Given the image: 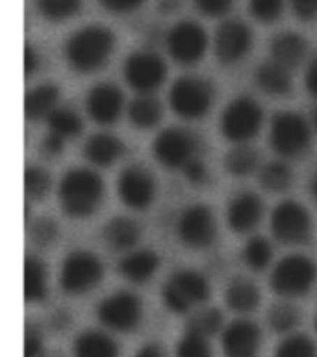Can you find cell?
Wrapping results in <instances>:
<instances>
[{
  "instance_id": "7dc6e473",
  "label": "cell",
  "mask_w": 317,
  "mask_h": 357,
  "mask_svg": "<svg viewBox=\"0 0 317 357\" xmlns=\"http://www.w3.org/2000/svg\"><path fill=\"white\" fill-rule=\"evenodd\" d=\"M64 149H65V139L52 134V132H49V134L41 139V152H43L45 155H49V158L59 155L61 152H64Z\"/></svg>"
},
{
  "instance_id": "4fadbf2b",
  "label": "cell",
  "mask_w": 317,
  "mask_h": 357,
  "mask_svg": "<svg viewBox=\"0 0 317 357\" xmlns=\"http://www.w3.org/2000/svg\"><path fill=\"white\" fill-rule=\"evenodd\" d=\"M215 235H217V220L210 206L191 204L178 215L177 237L186 248L205 250L214 245Z\"/></svg>"
},
{
  "instance_id": "30bf717a",
  "label": "cell",
  "mask_w": 317,
  "mask_h": 357,
  "mask_svg": "<svg viewBox=\"0 0 317 357\" xmlns=\"http://www.w3.org/2000/svg\"><path fill=\"white\" fill-rule=\"evenodd\" d=\"M200 139L191 130L169 126L152 141V154L161 167L169 171H182L193 158H199Z\"/></svg>"
},
{
  "instance_id": "60d3db41",
  "label": "cell",
  "mask_w": 317,
  "mask_h": 357,
  "mask_svg": "<svg viewBox=\"0 0 317 357\" xmlns=\"http://www.w3.org/2000/svg\"><path fill=\"white\" fill-rule=\"evenodd\" d=\"M30 237H32L34 245L41 246V248H49L59 237L58 224L50 217H39L30 226Z\"/></svg>"
},
{
  "instance_id": "277c9868",
  "label": "cell",
  "mask_w": 317,
  "mask_h": 357,
  "mask_svg": "<svg viewBox=\"0 0 317 357\" xmlns=\"http://www.w3.org/2000/svg\"><path fill=\"white\" fill-rule=\"evenodd\" d=\"M317 280V265L304 254H288L271 271L269 285L280 298L307 296Z\"/></svg>"
},
{
  "instance_id": "cb8c5ba5",
  "label": "cell",
  "mask_w": 317,
  "mask_h": 357,
  "mask_svg": "<svg viewBox=\"0 0 317 357\" xmlns=\"http://www.w3.org/2000/svg\"><path fill=\"white\" fill-rule=\"evenodd\" d=\"M117 342L98 330H86L78 333L73 342V357H119Z\"/></svg>"
},
{
  "instance_id": "3957f363",
  "label": "cell",
  "mask_w": 317,
  "mask_h": 357,
  "mask_svg": "<svg viewBox=\"0 0 317 357\" xmlns=\"http://www.w3.org/2000/svg\"><path fill=\"white\" fill-rule=\"evenodd\" d=\"M212 287L205 274L180 268L167 278L161 287V302L171 313L189 314L210 298Z\"/></svg>"
},
{
  "instance_id": "816d5d0a",
  "label": "cell",
  "mask_w": 317,
  "mask_h": 357,
  "mask_svg": "<svg viewBox=\"0 0 317 357\" xmlns=\"http://www.w3.org/2000/svg\"><path fill=\"white\" fill-rule=\"evenodd\" d=\"M182 0H158V11L163 15H171L177 10H180Z\"/></svg>"
},
{
  "instance_id": "d4e9b609",
  "label": "cell",
  "mask_w": 317,
  "mask_h": 357,
  "mask_svg": "<svg viewBox=\"0 0 317 357\" xmlns=\"http://www.w3.org/2000/svg\"><path fill=\"white\" fill-rule=\"evenodd\" d=\"M254 82L269 96H286L293 86L290 69L277 63L274 59L258 65V69L254 73Z\"/></svg>"
},
{
  "instance_id": "ab89813d",
  "label": "cell",
  "mask_w": 317,
  "mask_h": 357,
  "mask_svg": "<svg viewBox=\"0 0 317 357\" xmlns=\"http://www.w3.org/2000/svg\"><path fill=\"white\" fill-rule=\"evenodd\" d=\"M249 13L254 21L273 24L284 13V0H249Z\"/></svg>"
},
{
  "instance_id": "f907efd6",
  "label": "cell",
  "mask_w": 317,
  "mask_h": 357,
  "mask_svg": "<svg viewBox=\"0 0 317 357\" xmlns=\"http://www.w3.org/2000/svg\"><path fill=\"white\" fill-rule=\"evenodd\" d=\"M134 357H167V354L158 342H147L134 354Z\"/></svg>"
},
{
  "instance_id": "681fc988",
  "label": "cell",
  "mask_w": 317,
  "mask_h": 357,
  "mask_svg": "<svg viewBox=\"0 0 317 357\" xmlns=\"http://www.w3.org/2000/svg\"><path fill=\"white\" fill-rule=\"evenodd\" d=\"M304 86H307L308 93L317 98V58H314L308 65L307 75H304Z\"/></svg>"
},
{
  "instance_id": "8d00e7d4",
  "label": "cell",
  "mask_w": 317,
  "mask_h": 357,
  "mask_svg": "<svg viewBox=\"0 0 317 357\" xmlns=\"http://www.w3.org/2000/svg\"><path fill=\"white\" fill-rule=\"evenodd\" d=\"M274 357H317V344L304 333H290L277 347Z\"/></svg>"
},
{
  "instance_id": "9a60e30c",
  "label": "cell",
  "mask_w": 317,
  "mask_h": 357,
  "mask_svg": "<svg viewBox=\"0 0 317 357\" xmlns=\"http://www.w3.org/2000/svg\"><path fill=\"white\" fill-rule=\"evenodd\" d=\"M253 47V32L249 24H245L239 19H228L221 22L215 30L214 38V52L215 58L221 65L239 63Z\"/></svg>"
},
{
  "instance_id": "11a10c76",
  "label": "cell",
  "mask_w": 317,
  "mask_h": 357,
  "mask_svg": "<svg viewBox=\"0 0 317 357\" xmlns=\"http://www.w3.org/2000/svg\"><path fill=\"white\" fill-rule=\"evenodd\" d=\"M316 331H317V313H316Z\"/></svg>"
},
{
  "instance_id": "ee69618b",
  "label": "cell",
  "mask_w": 317,
  "mask_h": 357,
  "mask_svg": "<svg viewBox=\"0 0 317 357\" xmlns=\"http://www.w3.org/2000/svg\"><path fill=\"white\" fill-rule=\"evenodd\" d=\"M184 178L191 183V185H205L206 180H208V169H206L205 161L200 160V158H193V160L189 161L188 165L182 169Z\"/></svg>"
},
{
  "instance_id": "8fae6325",
  "label": "cell",
  "mask_w": 317,
  "mask_h": 357,
  "mask_svg": "<svg viewBox=\"0 0 317 357\" xmlns=\"http://www.w3.org/2000/svg\"><path fill=\"white\" fill-rule=\"evenodd\" d=\"M97 319L106 330L130 333L141 324L143 304L132 291H117L97 305Z\"/></svg>"
},
{
  "instance_id": "44dd1931",
  "label": "cell",
  "mask_w": 317,
  "mask_h": 357,
  "mask_svg": "<svg viewBox=\"0 0 317 357\" xmlns=\"http://www.w3.org/2000/svg\"><path fill=\"white\" fill-rule=\"evenodd\" d=\"M160 267V257L154 250H134L121 257L117 263V272L130 283L141 285L147 283Z\"/></svg>"
},
{
  "instance_id": "f6af8a7d",
  "label": "cell",
  "mask_w": 317,
  "mask_h": 357,
  "mask_svg": "<svg viewBox=\"0 0 317 357\" xmlns=\"http://www.w3.org/2000/svg\"><path fill=\"white\" fill-rule=\"evenodd\" d=\"M98 4L103 6L108 13L126 15V13L140 10L141 6L145 4V0H98Z\"/></svg>"
},
{
  "instance_id": "5bb4252c",
  "label": "cell",
  "mask_w": 317,
  "mask_h": 357,
  "mask_svg": "<svg viewBox=\"0 0 317 357\" xmlns=\"http://www.w3.org/2000/svg\"><path fill=\"white\" fill-rule=\"evenodd\" d=\"M165 48L177 63L197 65L208 50V33L199 22L180 21L165 33Z\"/></svg>"
},
{
  "instance_id": "1f68e13d",
  "label": "cell",
  "mask_w": 317,
  "mask_h": 357,
  "mask_svg": "<svg viewBox=\"0 0 317 357\" xmlns=\"http://www.w3.org/2000/svg\"><path fill=\"white\" fill-rule=\"evenodd\" d=\"M258 181L264 191L280 195L288 191L293 183V172L284 161H269L260 167Z\"/></svg>"
},
{
  "instance_id": "7a4b0ae2",
  "label": "cell",
  "mask_w": 317,
  "mask_h": 357,
  "mask_svg": "<svg viewBox=\"0 0 317 357\" xmlns=\"http://www.w3.org/2000/svg\"><path fill=\"white\" fill-rule=\"evenodd\" d=\"M104 191V181L98 172L75 167L59 180L58 206L71 219H87L103 206Z\"/></svg>"
},
{
  "instance_id": "603a6c76",
  "label": "cell",
  "mask_w": 317,
  "mask_h": 357,
  "mask_svg": "<svg viewBox=\"0 0 317 357\" xmlns=\"http://www.w3.org/2000/svg\"><path fill=\"white\" fill-rule=\"evenodd\" d=\"M123 141L113 134H106V132H98V134L91 135L84 144V158L91 165L103 167V169L112 167L115 161L123 158Z\"/></svg>"
},
{
  "instance_id": "d590c367",
  "label": "cell",
  "mask_w": 317,
  "mask_h": 357,
  "mask_svg": "<svg viewBox=\"0 0 317 357\" xmlns=\"http://www.w3.org/2000/svg\"><path fill=\"white\" fill-rule=\"evenodd\" d=\"M36 8L47 21L64 22L80 11L82 0H36Z\"/></svg>"
},
{
  "instance_id": "74e56055",
  "label": "cell",
  "mask_w": 317,
  "mask_h": 357,
  "mask_svg": "<svg viewBox=\"0 0 317 357\" xmlns=\"http://www.w3.org/2000/svg\"><path fill=\"white\" fill-rule=\"evenodd\" d=\"M50 174L38 165H28L24 171V192L28 200L39 202L49 195Z\"/></svg>"
},
{
  "instance_id": "6da1fadb",
  "label": "cell",
  "mask_w": 317,
  "mask_h": 357,
  "mask_svg": "<svg viewBox=\"0 0 317 357\" xmlns=\"http://www.w3.org/2000/svg\"><path fill=\"white\" fill-rule=\"evenodd\" d=\"M115 48V33L104 24H87L71 33L64 45L65 61L80 75L103 69Z\"/></svg>"
},
{
  "instance_id": "e575fe53",
  "label": "cell",
  "mask_w": 317,
  "mask_h": 357,
  "mask_svg": "<svg viewBox=\"0 0 317 357\" xmlns=\"http://www.w3.org/2000/svg\"><path fill=\"white\" fill-rule=\"evenodd\" d=\"M273 257V246L262 235H253L243 246V261L251 271L264 272Z\"/></svg>"
},
{
  "instance_id": "d6986e66",
  "label": "cell",
  "mask_w": 317,
  "mask_h": 357,
  "mask_svg": "<svg viewBox=\"0 0 317 357\" xmlns=\"http://www.w3.org/2000/svg\"><path fill=\"white\" fill-rule=\"evenodd\" d=\"M262 217H264V200L256 192H237L226 206V226L234 234L243 235L253 231Z\"/></svg>"
},
{
  "instance_id": "f5cc1de1",
  "label": "cell",
  "mask_w": 317,
  "mask_h": 357,
  "mask_svg": "<svg viewBox=\"0 0 317 357\" xmlns=\"http://www.w3.org/2000/svg\"><path fill=\"white\" fill-rule=\"evenodd\" d=\"M310 195H312V198L317 204V172L312 176V180H310Z\"/></svg>"
},
{
  "instance_id": "4dcf8cb0",
  "label": "cell",
  "mask_w": 317,
  "mask_h": 357,
  "mask_svg": "<svg viewBox=\"0 0 317 357\" xmlns=\"http://www.w3.org/2000/svg\"><path fill=\"white\" fill-rule=\"evenodd\" d=\"M223 165H225L226 172L230 176L243 178L253 174L260 165V154L258 150L249 146L247 143L236 144L234 149H230L226 152L225 160H223Z\"/></svg>"
},
{
  "instance_id": "ffe728a7",
  "label": "cell",
  "mask_w": 317,
  "mask_h": 357,
  "mask_svg": "<svg viewBox=\"0 0 317 357\" xmlns=\"http://www.w3.org/2000/svg\"><path fill=\"white\" fill-rule=\"evenodd\" d=\"M269 52H271V59H274L277 63L293 69V67H299L307 58L308 43L301 33L286 30L271 39Z\"/></svg>"
},
{
  "instance_id": "d6a6232c",
  "label": "cell",
  "mask_w": 317,
  "mask_h": 357,
  "mask_svg": "<svg viewBox=\"0 0 317 357\" xmlns=\"http://www.w3.org/2000/svg\"><path fill=\"white\" fill-rule=\"evenodd\" d=\"M45 121H47L49 132L64 137L65 141L78 137L82 134V130H84V123H82L80 115L64 106H58L56 109H52Z\"/></svg>"
},
{
  "instance_id": "f35d334b",
  "label": "cell",
  "mask_w": 317,
  "mask_h": 357,
  "mask_svg": "<svg viewBox=\"0 0 317 357\" xmlns=\"http://www.w3.org/2000/svg\"><path fill=\"white\" fill-rule=\"evenodd\" d=\"M175 356L177 357H214V352H212L208 337L184 331L182 339L177 342Z\"/></svg>"
},
{
  "instance_id": "ac0fdd59",
  "label": "cell",
  "mask_w": 317,
  "mask_h": 357,
  "mask_svg": "<svg viewBox=\"0 0 317 357\" xmlns=\"http://www.w3.org/2000/svg\"><path fill=\"white\" fill-rule=\"evenodd\" d=\"M124 107V95L113 84H97L87 91L86 112L93 123L112 126L117 123Z\"/></svg>"
},
{
  "instance_id": "484cf974",
  "label": "cell",
  "mask_w": 317,
  "mask_h": 357,
  "mask_svg": "<svg viewBox=\"0 0 317 357\" xmlns=\"http://www.w3.org/2000/svg\"><path fill=\"white\" fill-rule=\"evenodd\" d=\"M141 229L134 219L130 217H113L106 222L103 229V237L106 241V245L112 250L124 252L134 248L135 243L140 241Z\"/></svg>"
},
{
  "instance_id": "9c48e42d",
  "label": "cell",
  "mask_w": 317,
  "mask_h": 357,
  "mask_svg": "<svg viewBox=\"0 0 317 357\" xmlns=\"http://www.w3.org/2000/svg\"><path fill=\"white\" fill-rule=\"evenodd\" d=\"M269 228L274 239L282 245H304L314 234V220L307 206L297 200H282L271 211Z\"/></svg>"
},
{
  "instance_id": "e0dca14e",
  "label": "cell",
  "mask_w": 317,
  "mask_h": 357,
  "mask_svg": "<svg viewBox=\"0 0 317 357\" xmlns=\"http://www.w3.org/2000/svg\"><path fill=\"white\" fill-rule=\"evenodd\" d=\"M262 330L251 319H236L221 333V348L225 357H258Z\"/></svg>"
},
{
  "instance_id": "7402d4cb",
  "label": "cell",
  "mask_w": 317,
  "mask_h": 357,
  "mask_svg": "<svg viewBox=\"0 0 317 357\" xmlns=\"http://www.w3.org/2000/svg\"><path fill=\"white\" fill-rule=\"evenodd\" d=\"M260 302H262V294L256 283L249 278L237 276L232 278L230 282L226 283L225 289V304L230 311L237 314H249L258 310Z\"/></svg>"
},
{
  "instance_id": "c3c4849f",
  "label": "cell",
  "mask_w": 317,
  "mask_h": 357,
  "mask_svg": "<svg viewBox=\"0 0 317 357\" xmlns=\"http://www.w3.org/2000/svg\"><path fill=\"white\" fill-rule=\"evenodd\" d=\"M39 63H41V59H39V54L36 50V47L27 45L24 47V75H27V78H30L39 69Z\"/></svg>"
},
{
  "instance_id": "83f0119b",
  "label": "cell",
  "mask_w": 317,
  "mask_h": 357,
  "mask_svg": "<svg viewBox=\"0 0 317 357\" xmlns=\"http://www.w3.org/2000/svg\"><path fill=\"white\" fill-rule=\"evenodd\" d=\"M59 87L54 84H41L30 89L24 96V115L30 121L47 119L52 109L58 107Z\"/></svg>"
},
{
  "instance_id": "8992f818",
  "label": "cell",
  "mask_w": 317,
  "mask_h": 357,
  "mask_svg": "<svg viewBox=\"0 0 317 357\" xmlns=\"http://www.w3.org/2000/svg\"><path fill=\"white\" fill-rule=\"evenodd\" d=\"M264 124V109L253 96H236L221 113L219 130L226 141L234 144L249 143L260 134Z\"/></svg>"
},
{
  "instance_id": "836d02e7",
  "label": "cell",
  "mask_w": 317,
  "mask_h": 357,
  "mask_svg": "<svg viewBox=\"0 0 317 357\" xmlns=\"http://www.w3.org/2000/svg\"><path fill=\"white\" fill-rule=\"evenodd\" d=\"M223 313L217 307H205V310H195L188 314L186 320V331L197 333L202 337H214L223 330Z\"/></svg>"
},
{
  "instance_id": "bcb514c9",
  "label": "cell",
  "mask_w": 317,
  "mask_h": 357,
  "mask_svg": "<svg viewBox=\"0 0 317 357\" xmlns=\"http://www.w3.org/2000/svg\"><path fill=\"white\" fill-rule=\"evenodd\" d=\"M291 10L301 21H316L317 0H290Z\"/></svg>"
},
{
  "instance_id": "db71d44e",
  "label": "cell",
  "mask_w": 317,
  "mask_h": 357,
  "mask_svg": "<svg viewBox=\"0 0 317 357\" xmlns=\"http://www.w3.org/2000/svg\"><path fill=\"white\" fill-rule=\"evenodd\" d=\"M312 126H314V132L317 134V107H316V112H314V115H312Z\"/></svg>"
},
{
  "instance_id": "b9f144b4",
  "label": "cell",
  "mask_w": 317,
  "mask_h": 357,
  "mask_svg": "<svg viewBox=\"0 0 317 357\" xmlns=\"http://www.w3.org/2000/svg\"><path fill=\"white\" fill-rule=\"evenodd\" d=\"M45 342L41 331L36 326L28 324L24 331V357H43Z\"/></svg>"
},
{
  "instance_id": "4316f807",
  "label": "cell",
  "mask_w": 317,
  "mask_h": 357,
  "mask_svg": "<svg viewBox=\"0 0 317 357\" xmlns=\"http://www.w3.org/2000/svg\"><path fill=\"white\" fill-rule=\"evenodd\" d=\"M49 294L47 265L38 256L24 257V300L28 304H39Z\"/></svg>"
},
{
  "instance_id": "7bdbcfd3",
  "label": "cell",
  "mask_w": 317,
  "mask_h": 357,
  "mask_svg": "<svg viewBox=\"0 0 317 357\" xmlns=\"http://www.w3.org/2000/svg\"><path fill=\"white\" fill-rule=\"evenodd\" d=\"M195 8L206 17L219 19L232 10V0H193Z\"/></svg>"
},
{
  "instance_id": "52a82bcc",
  "label": "cell",
  "mask_w": 317,
  "mask_h": 357,
  "mask_svg": "<svg viewBox=\"0 0 317 357\" xmlns=\"http://www.w3.org/2000/svg\"><path fill=\"white\" fill-rule=\"evenodd\" d=\"M104 265L95 252H69L59 267V287L65 294L82 296L103 282Z\"/></svg>"
},
{
  "instance_id": "f1b7e54d",
  "label": "cell",
  "mask_w": 317,
  "mask_h": 357,
  "mask_svg": "<svg viewBox=\"0 0 317 357\" xmlns=\"http://www.w3.org/2000/svg\"><path fill=\"white\" fill-rule=\"evenodd\" d=\"M163 117L161 102L154 95H138L128 104V119L138 130H151Z\"/></svg>"
},
{
  "instance_id": "f546056e",
  "label": "cell",
  "mask_w": 317,
  "mask_h": 357,
  "mask_svg": "<svg viewBox=\"0 0 317 357\" xmlns=\"http://www.w3.org/2000/svg\"><path fill=\"white\" fill-rule=\"evenodd\" d=\"M302 311L288 300H280L267 310L269 330L279 335H290L301 326Z\"/></svg>"
},
{
  "instance_id": "7c38bea8",
  "label": "cell",
  "mask_w": 317,
  "mask_h": 357,
  "mask_svg": "<svg viewBox=\"0 0 317 357\" xmlns=\"http://www.w3.org/2000/svg\"><path fill=\"white\" fill-rule=\"evenodd\" d=\"M167 63L152 50H135L124 59L123 78L138 95H152L165 82Z\"/></svg>"
},
{
  "instance_id": "ba28073f",
  "label": "cell",
  "mask_w": 317,
  "mask_h": 357,
  "mask_svg": "<svg viewBox=\"0 0 317 357\" xmlns=\"http://www.w3.org/2000/svg\"><path fill=\"white\" fill-rule=\"evenodd\" d=\"M214 86L202 76H180L169 91V106L180 119L197 121L210 112L214 104Z\"/></svg>"
},
{
  "instance_id": "5b68a950",
  "label": "cell",
  "mask_w": 317,
  "mask_h": 357,
  "mask_svg": "<svg viewBox=\"0 0 317 357\" xmlns=\"http://www.w3.org/2000/svg\"><path fill=\"white\" fill-rule=\"evenodd\" d=\"M312 144V126L301 113H274L269 124V146L282 158L302 155Z\"/></svg>"
},
{
  "instance_id": "2e32d148",
  "label": "cell",
  "mask_w": 317,
  "mask_h": 357,
  "mask_svg": "<svg viewBox=\"0 0 317 357\" xmlns=\"http://www.w3.org/2000/svg\"><path fill=\"white\" fill-rule=\"evenodd\" d=\"M117 195L130 209L143 211L156 198V180L143 165H128L119 172Z\"/></svg>"
}]
</instances>
